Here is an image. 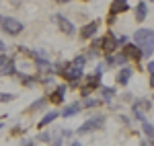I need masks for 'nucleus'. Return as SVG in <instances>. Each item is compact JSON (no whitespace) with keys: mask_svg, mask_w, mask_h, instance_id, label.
Wrapping results in <instances>:
<instances>
[{"mask_svg":"<svg viewBox=\"0 0 154 146\" xmlns=\"http://www.w3.org/2000/svg\"><path fill=\"white\" fill-rule=\"evenodd\" d=\"M12 99H14V95H11V93H0V103H8Z\"/></svg>","mask_w":154,"mask_h":146,"instance_id":"20","label":"nucleus"},{"mask_svg":"<svg viewBox=\"0 0 154 146\" xmlns=\"http://www.w3.org/2000/svg\"><path fill=\"white\" fill-rule=\"evenodd\" d=\"M0 74H4V76H11V74H17V64H14V60H11L8 58V62L0 68Z\"/></svg>","mask_w":154,"mask_h":146,"instance_id":"12","label":"nucleus"},{"mask_svg":"<svg viewBox=\"0 0 154 146\" xmlns=\"http://www.w3.org/2000/svg\"><path fill=\"white\" fill-rule=\"evenodd\" d=\"M54 2H58V4H68V2H72V0H54Z\"/></svg>","mask_w":154,"mask_h":146,"instance_id":"29","label":"nucleus"},{"mask_svg":"<svg viewBox=\"0 0 154 146\" xmlns=\"http://www.w3.org/2000/svg\"><path fill=\"white\" fill-rule=\"evenodd\" d=\"M84 62H86V58H84V56H78V58H74L72 64H74V66H78V68H84Z\"/></svg>","mask_w":154,"mask_h":146,"instance_id":"21","label":"nucleus"},{"mask_svg":"<svg viewBox=\"0 0 154 146\" xmlns=\"http://www.w3.org/2000/svg\"><path fill=\"white\" fill-rule=\"evenodd\" d=\"M0 29H2L6 35L17 37V35L23 33L25 25L21 23L19 19H14V17H6V14H2V17H0Z\"/></svg>","mask_w":154,"mask_h":146,"instance_id":"2","label":"nucleus"},{"mask_svg":"<svg viewBox=\"0 0 154 146\" xmlns=\"http://www.w3.org/2000/svg\"><path fill=\"white\" fill-rule=\"evenodd\" d=\"M152 2H154V0H152Z\"/></svg>","mask_w":154,"mask_h":146,"instance_id":"33","label":"nucleus"},{"mask_svg":"<svg viewBox=\"0 0 154 146\" xmlns=\"http://www.w3.org/2000/svg\"><path fill=\"white\" fill-rule=\"evenodd\" d=\"M60 74H62L66 80H70V82H78V78L82 76V68H78V66H74V64H66Z\"/></svg>","mask_w":154,"mask_h":146,"instance_id":"5","label":"nucleus"},{"mask_svg":"<svg viewBox=\"0 0 154 146\" xmlns=\"http://www.w3.org/2000/svg\"><path fill=\"white\" fill-rule=\"evenodd\" d=\"M134 41L136 45L142 49L144 58H150L154 54V31L152 29H138L134 33Z\"/></svg>","mask_w":154,"mask_h":146,"instance_id":"1","label":"nucleus"},{"mask_svg":"<svg viewBox=\"0 0 154 146\" xmlns=\"http://www.w3.org/2000/svg\"><path fill=\"white\" fill-rule=\"evenodd\" d=\"M130 11V2L128 0H113L111 2V6H109V23H113L115 21V17L121 14V12H128Z\"/></svg>","mask_w":154,"mask_h":146,"instance_id":"4","label":"nucleus"},{"mask_svg":"<svg viewBox=\"0 0 154 146\" xmlns=\"http://www.w3.org/2000/svg\"><path fill=\"white\" fill-rule=\"evenodd\" d=\"M80 109H82V105L74 103V105H70V107H66V109L62 111V117H72V115H76V113H78Z\"/></svg>","mask_w":154,"mask_h":146,"instance_id":"14","label":"nucleus"},{"mask_svg":"<svg viewBox=\"0 0 154 146\" xmlns=\"http://www.w3.org/2000/svg\"><path fill=\"white\" fill-rule=\"evenodd\" d=\"M134 115H136V120H140V122H144V120H146V115H144V111L140 109V105H138V103L134 105Z\"/></svg>","mask_w":154,"mask_h":146,"instance_id":"18","label":"nucleus"},{"mask_svg":"<svg viewBox=\"0 0 154 146\" xmlns=\"http://www.w3.org/2000/svg\"><path fill=\"white\" fill-rule=\"evenodd\" d=\"M4 51H6V45H4V43L0 41V54H4Z\"/></svg>","mask_w":154,"mask_h":146,"instance_id":"28","label":"nucleus"},{"mask_svg":"<svg viewBox=\"0 0 154 146\" xmlns=\"http://www.w3.org/2000/svg\"><path fill=\"white\" fill-rule=\"evenodd\" d=\"M148 70H150V74H154V62H150V64H148Z\"/></svg>","mask_w":154,"mask_h":146,"instance_id":"27","label":"nucleus"},{"mask_svg":"<svg viewBox=\"0 0 154 146\" xmlns=\"http://www.w3.org/2000/svg\"><path fill=\"white\" fill-rule=\"evenodd\" d=\"M64 93H66V86L64 85H60L58 89H56V91H54V93H51V97H49V101H51V103H64Z\"/></svg>","mask_w":154,"mask_h":146,"instance_id":"11","label":"nucleus"},{"mask_svg":"<svg viewBox=\"0 0 154 146\" xmlns=\"http://www.w3.org/2000/svg\"><path fill=\"white\" fill-rule=\"evenodd\" d=\"M101 101H97V99H88V101H84V105L82 107H97Z\"/></svg>","mask_w":154,"mask_h":146,"instance_id":"22","label":"nucleus"},{"mask_svg":"<svg viewBox=\"0 0 154 146\" xmlns=\"http://www.w3.org/2000/svg\"><path fill=\"white\" fill-rule=\"evenodd\" d=\"M123 54H125L128 58H131V60H142V49L138 48V45H134V43H125Z\"/></svg>","mask_w":154,"mask_h":146,"instance_id":"8","label":"nucleus"},{"mask_svg":"<svg viewBox=\"0 0 154 146\" xmlns=\"http://www.w3.org/2000/svg\"><path fill=\"white\" fill-rule=\"evenodd\" d=\"M142 146H148V144H146V142H142Z\"/></svg>","mask_w":154,"mask_h":146,"instance_id":"32","label":"nucleus"},{"mask_svg":"<svg viewBox=\"0 0 154 146\" xmlns=\"http://www.w3.org/2000/svg\"><path fill=\"white\" fill-rule=\"evenodd\" d=\"M103 97L111 99V97H113V89H103Z\"/></svg>","mask_w":154,"mask_h":146,"instance_id":"24","label":"nucleus"},{"mask_svg":"<svg viewBox=\"0 0 154 146\" xmlns=\"http://www.w3.org/2000/svg\"><path fill=\"white\" fill-rule=\"evenodd\" d=\"M150 86L154 89V74H152V78H150Z\"/></svg>","mask_w":154,"mask_h":146,"instance_id":"30","label":"nucleus"},{"mask_svg":"<svg viewBox=\"0 0 154 146\" xmlns=\"http://www.w3.org/2000/svg\"><path fill=\"white\" fill-rule=\"evenodd\" d=\"M130 78H131V68L123 66V68L119 70V74H117V85H128Z\"/></svg>","mask_w":154,"mask_h":146,"instance_id":"10","label":"nucleus"},{"mask_svg":"<svg viewBox=\"0 0 154 146\" xmlns=\"http://www.w3.org/2000/svg\"><path fill=\"white\" fill-rule=\"evenodd\" d=\"M101 41H103V37H101V39H95V41L91 43V49H88L91 56H97L99 51H103V49H101Z\"/></svg>","mask_w":154,"mask_h":146,"instance_id":"17","label":"nucleus"},{"mask_svg":"<svg viewBox=\"0 0 154 146\" xmlns=\"http://www.w3.org/2000/svg\"><path fill=\"white\" fill-rule=\"evenodd\" d=\"M97 27H99V23H97V21H91V23H86L82 29H80V37H82V39H91V37L97 33Z\"/></svg>","mask_w":154,"mask_h":146,"instance_id":"9","label":"nucleus"},{"mask_svg":"<svg viewBox=\"0 0 154 146\" xmlns=\"http://www.w3.org/2000/svg\"><path fill=\"white\" fill-rule=\"evenodd\" d=\"M56 117H60L58 111H51V113H48V115H43V117H41V122L37 123V128H39V130H43V128H45L48 123H51L54 120H56Z\"/></svg>","mask_w":154,"mask_h":146,"instance_id":"13","label":"nucleus"},{"mask_svg":"<svg viewBox=\"0 0 154 146\" xmlns=\"http://www.w3.org/2000/svg\"><path fill=\"white\" fill-rule=\"evenodd\" d=\"M72 146H82V144H78V142H74V144H72Z\"/></svg>","mask_w":154,"mask_h":146,"instance_id":"31","label":"nucleus"},{"mask_svg":"<svg viewBox=\"0 0 154 146\" xmlns=\"http://www.w3.org/2000/svg\"><path fill=\"white\" fill-rule=\"evenodd\" d=\"M45 103H48L45 99H37L35 103H33V105L29 107V111H35V109H39V107H41V105H45Z\"/></svg>","mask_w":154,"mask_h":146,"instance_id":"19","label":"nucleus"},{"mask_svg":"<svg viewBox=\"0 0 154 146\" xmlns=\"http://www.w3.org/2000/svg\"><path fill=\"white\" fill-rule=\"evenodd\" d=\"M115 48H117V39H115V35H113L111 31H109V33L103 37V41H101V49H103L105 54H113Z\"/></svg>","mask_w":154,"mask_h":146,"instance_id":"7","label":"nucleus"},{"mask_svg":"<svg viewBox=\"0 0 154 146\" xmlns=\"http://www.w3.org/2000/svg\"><path fill=\"white\" fill-rule=\"evenodd\" d=\"M119 43H123V45H125V43H128V35H121V37H119V39H117V45H119Z\"/></svg>","mask_w":154,"mask_h":146,"instance_id":"25","label":"nucleus"},{"mask_svg":"<svg viewBox=\"0 0 154 146\" xmlns=\"http://www.w3.org/2000/svg\"><path fill=\"white\" fill-rule=\"evenodd\" d=\"M103 126H105V115H95V117H88V120L76 130V134H88V132L101 130Z\"/></svg>","mask_w":154,"mask_h":146,"instance_id":"3","label":"nucleus"},{"mask_svg":"<svg viewBox=\"0 0 154 146\" xmlns=\"http://www.w3.org/2000/svg\"><path fill=\"white\" fill-rule=\"evenodd\" d=\"M51 146H62V138H56V140H54V144Z\"/></svg>","mask_w":154,"mask_h":146,"instance_id":"26","label":"nucleus"},{"mask_svg":"<svg viewBox=\"0 0 154 146\" xmlns=\"http://www.w3.org/2000/svg\"><path fill=\"white\" fill-rule=\"evenodd\" d=\"M54 19H56V23H58L60 31H62L64 35H72V33H74V25H72L70 19H66L64 14H56Z\"/></svg>","mask_w":154,"mask_h":146,"instance_id":"6","label":"nucleus"},{"mask_svg":"<svg viewBox=\"0 0 154 146\" xmlns=\"http://www.w3.org/2000/svg\"><path fill=\"white\" fill-rule=\"evenodd\" d=\"M37 138H39L41 142H49V140H51V136H49L48 132H43V134H39V136H37Z\"/></svg>","mask_w":154,"mask_h":146,"instance_id":"23","label":"nucleus"},{"mask_svg":"<svg viewBox=\"0 0 154 146\" xmlns=\"http://www.w3.org/2000/svg\"><path fill=\"white\" fill-rule=\"evenodd\" d=\"M142 130H144V134L148 136L150 140H154V126L148 122V120H144V122H142Z\"/></svg>","mask_w":154,"mask_h":146,"instance_id":"16","label":"nucleus"},{"mask_svg":"<svg viewBox=\"0 0 154 146\" xmlns=\"http://www.w3.org/2000/svg\"><path fill=\"white\" fill-rule=\"evenodd\" d=\"M146 14H148V8H146V2L142 0V2L138 4V8H136V19H138V21H144Z\"/></svg>","mask_w":154,"mask_h":146,"instance_id":"15","label":"nucleus"}]
</instances>
